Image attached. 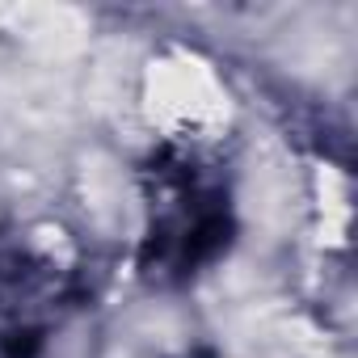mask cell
<instances>
[{
  "mask_svg": "<svg viewBox=\"0 0 358 358\" xmlns=\"http://www.w3.org/2000/svg\"><path fill=\"white\" fill-rule=\"evenodd\" d=\"M143 253L139 266L156 282H190L232 245V199L224 169L199 152L164 148L143 169Z\"/></svg>",
  "mask_w": 358,
  "mask_h": 358,
  "instance_id": "obj_1",
  "label": "cell"
},
{
  "mask_svg": "<svg viewBox=\"0 0 358 358\" xmlns=\"http://www.w3.org/2000/svg\"><path fill=\"white\" fill-rule=\"evenodd\" d=\"M93 316L72 278L0 232V358H93Z\"/></svg>",
  "mask_w": 358,
  "mask_h": 358,
  "instance_id": "obj_2",
  "label": "cell"
}]
</instances>
